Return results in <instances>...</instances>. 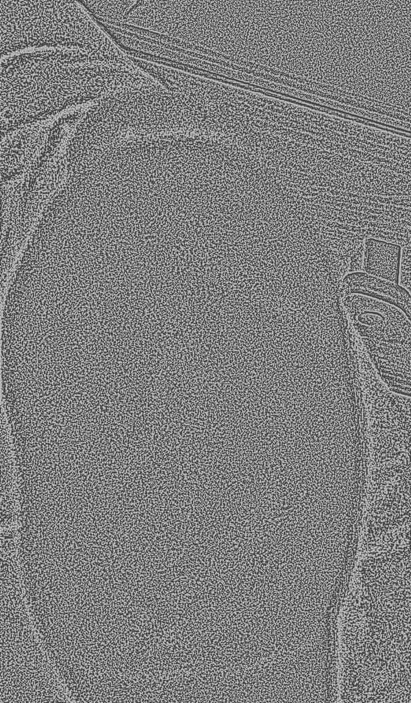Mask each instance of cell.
<instances>
[{"label": "cell", "mask_w": 411, "mask_h": 703, "mask_svg": "<svg viewBox=\"0 0 411 703\" xmlns=\"http://www.w3.org/2000/svg\"><path fill=\"white\" fill-rule=\"evenodd\" d=\"M410 13L402 0L269 1L258 87L395 128L410 105Z\"/></svg>", "instance_id": "1"}, {"label": "cell", "mask_w": 411, "mask_h": 703, "mask_svg": "<svg viewBox=\"0 0 411 703\" xmlns=\"http://www.w3.org/2000/svg\"><path fill=\"white\" fill-rule=\"evenodd\" d=\"M373 301L375 310L351 312L353 325L390 390L407 389L410 381V318L393 305L374 298Z\"/></svg>", "instance_id": "2"}, {"label": "cell", "mask_w": 411, "mask_h": 703, "mask_svg": "<svg viewBox=\"0 0 411 703\" xmlns=\"http://www.w3.org/2000/svg\"><path fill=\"white\" fill-rule=\"evenodd\" d=\"M340 295L358 294L393 305L410 318V294L400 285L358 271L347 273L342 279Z\"/></svg>", "instance_id": "3"}, {"label": "cell", "mask_w": 411, "mask_h": 703, "mask_svg": "<svg viewBox=\"0 0 411 703\" xmlns=\"http://www.w3.org/2000/svg\"><path fill=\"white\" fill-rule=\"evenodd\" d=\"M401 246L375 238L364 241L363 271L399 284Z\"/></svg>", "instance_id": "4"}, {"label": "cell", "mask_w": 411, "mask_h": 703, "mask_svg": "<svg viewBox=\"0 0 411 703\" xmlns=\"http://www.w3.org/2000/svg\"><path fill=\"white\" fill-rule=\"evenodd\" d=\"M399 285L410 290V244L401 247Z\"/></svg>", "instance_id": "5"}]
</instances>
